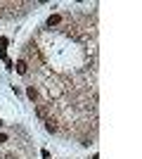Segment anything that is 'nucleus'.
I'll return each instance as SVG.
<instances>
[{
    "label": "nucleus",
    "mask_w": 142,
    "mask_h": 159,
    "mask_svg": "<svg viewBox=\"0 0 142 159\" xmlns=\"http://www.w3.org/2000/svg\"><path fill=\"white\" fill-rule=\"evenodd\" d=\"M57 128H59V126H57V121L47 116V119H45V131L47 133H57Z\"/></svg>",
    "instance_id": "f257e3e1"
},
{
    "label": "nucleus",
    "mask_w": 142,
    "mask_h": 159,
    "mask_svg": "<svg viewBox=\"0 0 142 159\" xmlns=\"http://www.w3.org/2000/svg\"><path fill=\"white\" fill-rule=\"evenodd\" d=\"M26 71H28V64H26V60H19V62H17V74H21V76H24Z\"/></svg>",
    "instance_id": "f03ea898"
},
{
    "label": "nucleus",
    "mask_w": 142,
    "mask_h": 159,
    "mask_svg": "<svg viewBox=\"0 0 142 159\" xmlns=\"http://www.w3.org/2000/svg\"><path fill=\"white\" fill-rule=\"evenodd\" d=\"M36 114H38L41 119H47V107L45 105H38V107H36Z\"/></svg>",
    "instance_id": "7ed1b4c3"
},
{
    "label": "nucleus",
    "mask_w": 142,
    "mask_h": 159,
    "mask_svg": "<svg viewBox=\"0 0 142 159\" xmlns=\"http://www.w3.org/2000/svg\"><path fill=\"white\" fill-rule=\"evenodd\" d=\"M59 21H62V17H59V14H52V17L47 19V26H57Z\"/></svg>",
    "instance_id": "20e7f679"
},
{
    "label": "nucleus",
    "mask_w": 142,
    "mask_h": 159,
    "mask_svg": "<svg viewBox=\"0 0 142 159\" xmlns=\"http://www.w3.org/2000/svg\"><path fill=\"white\" fill-rule=\"evenodd\" d=\"M26 95H28V98H31V100H36V98H38V90H36V88L31 86V88H28V90H26Z\"/></svg>",
    "instance_id": "39448f33"
},
{
    "label": "nucleus",
    "mask_w": 142,
    "mask_h": 159,
    "mask_svg": "<svg viewBox=\"0 0 142 159\" xmlns=\"http://www.w3.org/2000/svg\"><path fill=\"white\" fill-rule=\"evenodd\" d=\"M5 66H7V69H14V62H12V60H7V57H5Z\"/></svg>",
    "instance_id": "423d86ee"
},
{
    "label": "nucleus",
    "mask_w": 142,
    "mask_h": 159,
    "mask_svg": "<svg viewBox=\"0 0 142 159\" xmlns=\"http://www.w3.org/2000/svg\"><path fill=\"white\" fill-rule=\"evenodd\" d=\"M0 143H7V135H5V133H0Z\"/></svg>",
    "instance_id": "0eeeda50"
}]
</instances>
